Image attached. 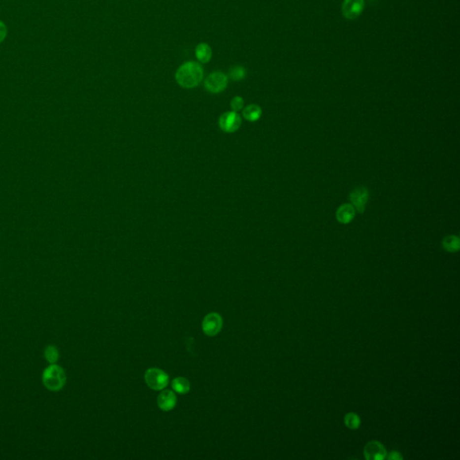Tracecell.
Instances as JSON below:
<instances>
[{
	"mask_svg": "<svg viewBox=\"0 0 460 460\" xmlns=\"http://www.w3.org/2000/svg\"><path fill=\"white\" fill-rule=\"evenodd\" d=\"M204 77L203 67L199 62H187L182 64L175 73V80L180 87L191 89L199 86Z\"/></svg>",
	"mask_w": 460,
	"mask_h": 460,
	"instance_id": "cell-1",
	"label": "cell"
},
{
	"mask_svg": "<svg viewBox=\"0 0 460 460\" xmlns=\"http://www.w3.org/2000/svg\"><path fill=\"white\" fill-rule=\"evenodd\" d=\"M42 384L48 390L57 392L62 390L66 385V375L65 370L59 365L51 364L44 369L42 377Z\"/></svg>",
	"mask_w": 460,
	"mask_h": 460,
	"instance_id": "cell-2",
	"label": "cell"
},
{
	"mask_svg": "<svg viewBox=\"0 0 460 460\" xmlns=\"http://www.w3.org/2000/svg\"><path fill=\"white\" fill-rule=\"evenodd\" d=\"M145 381L150 389L159 391L166 388L169 383V377L162 369L148 368L145 374Z\"/></svg>",
	"mask_w": 460,
	"mask_h": 460,
	"instance_id": "cell-3",
	"label": "cell"
},
{
	"mask_svg": "<svg viewBox=\"0 0 460 460\" xmlns=\"http://www.w3.org/2000/svg\"><path fill=\"white\" fill-rule=\"evenodd\" d=\"M229 77L221 71L212 72L204 81L205 89L211 94L223 92L228 87Z\"/></svg>",
	"mask_w": 460,
	"mask_h": 460,
	"instance_id": "cell-4",
	"label": "cell"
},
{
	"mask_svg": "<svg viewBox=\"0 0 460 460\" xmlns=\"http://www.w3.org/2000/svg\"><path fill=\"white\" fill-rule=\"evenodd\" d=\"M242 124L240 115L235 112H228L223 113L220 118V128L227 133H233L240 128Z\"/></svg>",
	"mask_w": 460,
	"mask_h": 460,
	"instance_id": "cell-5",
	"label": "cell"
},
{
	"mask_svg": "<svg viewBox=\"0 0 460 460\" xmlns=\"http://www.w3.org/2000/svg\"><path fill=\"white\" fill-rule=\"evenodd\" d=\"M368 198L369 192L366 187H357L349 195L351 204L353 205L356 211L360 213H363L365 211Z\"/></svg>",
	"mask_w": 460,
	"mask_h": 460,
	"instance_id": "cell-6",
	"label": "cell"
},
{
	"mask_svg": "<svg viewBox=\"0 0 460 460\" xmlns=\"http://www.w3.org/2000/svg\"><path fill=\"white\" fill-rule=\"evenodd\" d=\"M364 7V0H344L342 5L343 17L348 20H354L362 14Z\"/></svg>",
	"mask_w": 460,
	"mask_h": 460,
	"instance_id": "cell-7",
	"label": "cell"
},
{
	"mask_svg": "<svg viewBox=\"0 0 460 460\" xmlns=\"http://www.w3.org/2000/svg\"><path fill=\"white\" fill-rule=\"evenodd\" d=\"M223 325V320L220 315L217 313H210L204 317L202 321V330L205 334L214 336L220 332Z\"/></svg>",
	"mask_w": 460,
	"mask_h": 460,
	"instance_id": "cell-8",
	"label": "cell"
},
{
	"mask_svg": "<svg viewBox=\"0 0 460 460\" xmlns=\"http://www.w3.org/2000/svg\"><path fill=\"white\" fill-rule=\"evenodd\" d=\"M388 452L383 444L377 440L369 441L364 448V457L368 460H384L387 459Z\"/></svg>",
	"mask_w": 460,
	"mask_h": 460,
	"instance_id": "cell-9",
	"label": "cell"
},
{
	"mask_svg": "<svg viewBox=\"0 0 460 460\" xmlns=\"http://www.w3.org/2000/svg\"><path fill=\"white\" fill-rule=\"evenodd\" d=\"M176 402H177L176 395L173 391H170V390H164L162 393H160L158 397L159 407L164 412H168L174 409V406L176 405Z\"/></svg>",
	"mask_w": 460,
	"mask_h": 460,
	"instance_id": "cell-10",
	"label": "cell"
},
{
	"mask_svg": "<svg viewBox=\"0 0 460 460\" xmlns=\"http://www.w3.org/2000/svg\"><path fill=\"white\" fill-rule=\"evenodd\" d=\"M356 215V210L351 203L341 205L336 210V220L341 224H349Z\"/></svg>",
	"mask_w": 460,
	"mask_h": 460,
	"instance_id": "cell-11",
	"label": "cell"
},
{
	"mask_svg": "<svg viewBox=\"0 0 460 460\" xmlns=\"http://www.w3.org/2000/svg\"><path fill=\"white\" fill-rule=\"evenodd\" d=\"M195 57L199 63H208L210 62L212 57V49L211 47L205 42H200L195 48Z\"/></svg>",
	"mask_w": 460,
	"mask_h": 460,
	"instance_id": "cell-12",
	"label": "cell"
},
{
	"mask_svg": "<svg viewBox=\"0 0 460 460\" xmlns=\"http://www.w3.org/2000/svg\"><path fill=\"white\" fill-rule=\"evenodd\" d=\"M262 113L263 112H262L261 107L257 104L252 103V104L247 105L246 108H244L242 114L246 121L254 123L261 118Z\"/></svg>",
	"mask_w": 460,
	"mask_h": 460,
	"instance_id": "cell-13",
	"label": "cell"
},
{
	"mask_svg": "<svg viewBox=\"0 0 460 460\" xmlns=\"http://www.w3.org/2000/svg\"><path fill=\"white\" fill-rule=\"evenodd\" d=\"M442 247L449 253H456L460 250V239L457 235H448L442 240Z\"/></svg>",
	"mask_w": 460,
	"mask_h": 460,
	"instance_id": "cell-14",
	"label": "cell"
},
{
	"mask_svg": "<svg viewBox=\"0 0 460 460\" xmlns=\"http://www.w3.org/2000/svg\"><path fill=\"white\" fill-rule=\"evenodd\" d=\"M172 389L178 394H186L190 391L191 385L188 379L179 377L172 381Z\"/></svg>",
	"mask_w": 460,
	"mask_h": 460,
	"instance_id": "cell-15",
	"label": "cell"
},
{
	"mask_svg": "<svg viewBox=\"0 0 460 460\" xmlns=\"http://www.w3.org/2000/svg\"><path fill=\"white\" fill-rule=\"evenodd\" d=\"M44 357L50 364H55L60 358V353L56 346L49 345L44 351Z\"/></svg>",
	"mask_w": 460,
	"mask_h": 460,
	"instance_id": "cell-16",
	"label": "cell"
},
{
	"mask_svg": "<svg viewBox=\"0 0 460 460\" xmlns=\"http://www.w3.org/2000/svg\"><path fill=\"white\" fill-rule=\"evenodd\" d=\"M246 76V68L242 66H232L229 72V77L234 81L243 80Z\"/></svg>",
	"mask_w": 460,
	"mask_h": 460,
	"instance_id": "cell-17",
	"label": "cell"
},
{
	"mask_svg": "<svg viewBox=\"0 0 460 460\" xmlns=\"http://www.w3.org/2000/svg\"><path fill=\"white\" fill-rule=\"evenodd\" d=\"M344 424L349 429H358L361 425V419L357 414L354 413H349L344 417Z\"/></svg>",
	"mask_w": 460,
	"mask_h": 460,
	"instance_id": "cell-18",
	"label": "cell"
},
{
	"mask_svg": "<svg viewBox=\"0 0 460 460\" xmlns=\"http://www.w3.org/2000/svg\"><path fill=\"white\" fill-rule=\"evenodd\" d=\"M230 106L233 112H235V113L239 112L244 107V99L241 97H235L231 100Z\"/></svg>",
	"mask_w": 460,
	"mask_h": 460,
	"instance_id": "cell-19",
	"label": "cell"
},
{
	"mask_svg": "<svg viewBox=\"0 0 460 460\" xmlns=\"http://www.w3.org/2000/svg\"><path fill=\"white\" fill-rule=\"evenodd\" d=\"M6 35H7V27L4 22L0 21V43L4 41Z\"/></svg>",
	"mask_w": 460,
	"mask_h": 460,
	"instance_id": "cell-20",
	"label": "cell"
},
{
	"mask_svg": "<svg viewBox=\"0 0 460 460\" xmlns=\"http://www.w3.org/2000/svg\"><path fill=\"white\" fill-rule=\"evenodd\" d=\"M387 459L390 460H403V456L401 455L398 451L393 450L387 455Z\"/></svg>",
	"mask_w": 460,
	"mask_h": 460,
	"instance_id": "cell-21",
	"label": "cell"
}]
</instances>
